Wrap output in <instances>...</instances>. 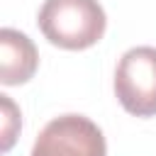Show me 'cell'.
<instances>
[{
  "label": "cell",
  "mask_w": 156,
  "mask_h": 156,
  "mask_svg": "<svg viewBox=\"0 0 156 156\" xmlns=\"http://www.w3.org/2000/svg\"><path fill=\"white\" fill-rule=\"evenodd\" d=\"M37 24L54 46L80 51L102 39L107 20L98 0H44Z\"/></svg>",
  "instance_id": "cell-1"
},
{
  "label": "cell",
  "mask_w": 156,
  "mask_h": 156,
  "mask_svg": "<svg viewBox=\"0 0 156 156\" xmlns=\"http://www.w3.org/2000/svg\"><path fill=\"white\" fill-rule=\"evenodd\" d=\"M39 63V54L34 41L12 27L0 29V83L2 85H20L27 83Z\"/></svg>",
  "instance_id": "cell-4"
},
{
  "label": "cell",
  "mask_w": 156,
  "mask_h": 156,
  "mask_svg": "<svg viewBox=\"0 0 156 156\" xmlns=\"http://www.w3.org/2000/svg\"><path fill=\"white\" fill-rule=\"evenodd\" d=\"M0 117H2V151H7L20 129V110L10 100V95H0Z\"/></svg>",
  "instance_id": "cell-5"
},
{
  "label": "cell",
  "mask_w": 156,
  "mask_h": 156,
  "mask_svg": "<svg viewBox=\"0 0 156 156\" xmlns=\"http://www.w3.org/2000/svg\"><path fill=\"white\" fill-rule=\"evenodd\" d=\"M115 95L134 117L156 115V49L134 46L122 54L115 71Z\"/></svg>",
  "instance_id": "cell-2"
},
{
  "label": "cell",
  "mask_w": 156,
  "mask_h": 156,
  "mask_svg": "<svg viewBox=\"0 0 156 156\" xmlns=\"http://www.w3.org/2000/svg\"><path fill=\"white\" fill-rule=\"evenodd\" d=\"M102 129L85 115L54 117L37 136L29 156H105Z\"/></svg>",
  "instance_id": "cell-3"
}]
</instances>
